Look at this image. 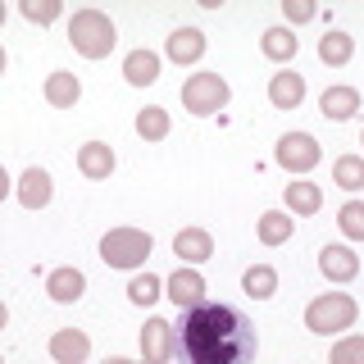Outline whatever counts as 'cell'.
Segmentation results:
<instances>
[{"label":"cell","mask_w":364,"mask_h":364,"mask_svg":"<svg viewBox=\"0 0 364 364\" xmlns=\"http://www.w3.org/2000/svg\"><path fill=\"white\" fill-rule=\"evenodd\" d=\"M355 318H360V305L346 291H323L305 305V328L318 337H341L346 328H355Z\"/></svg>","instance_id":"3957f363"},{"label":"cell","mask_w":364,"mask_h":364,"mask_svg":"<svg viewBox=\"0 0 364 364\" xmlns=\"http://www.w3.org/2000/svg\"><path fill=\"white\" fill-rule=\"evenodd\" d=\"M291 232H296V219L287 210H264L259 214V223H255V237L264 246H282V242H291Z\"/></svg>","instance_id":"ffe728a7"},{"label":"cell","mask_w":364,"mask_h":364,"mask_svg":"<svg viewBox=\"0 0 364 364\" xmlns=\"http://www.w3.org/2000/svg\"><path fill=\"white\" fill-rule=\"evenodd\" d=\"M259 50H264V60H273V64H291L296 50H301V41H296L291 28H269L264 37H259Z\"/></svg>","instance_id":"7402d4cb"},{"label":"cell","mask_w":364,"mask_h":364,"mask_svg":"<svg viewBox=\"0 0 364 364\" xmlns=\"http://www.w3.org/2000/svg\"><path fill=\"white\" fill-rule=\"evenodd\" d=\"M355 109H360V91L355 87H328L323 96H318V114L333 119V123H346Z\"/></svg>","instance_id":"ac0fdd59"},{"label":"cell","mask_w":364,"mask_h":364,"mask_svg":"<svg viewBox=\"0 0 364 364\" xmlns=\"http://www.w3.org/2000/svg\"><path fill=\"white\" fill-rule=\"evenodd\" d=\"M5 64H9V60H5V46H0V73H5Z\"/></svg>","instance_id":"d590c367"},{"label":"cell","mask_w":364,"mask_h":364,"mask_svg":"<svg viewBox=\"0 0 364 364\" xmlns=\"http://www.w3.org/2000/svg\"><path fill=\"white\" fill-rule=\"evenodd\" d=\"M337 228L346 242H364V200H346L337 210Z\"/></svg>","instance_id":"f1b7e54d"},{"label":"cell","mask_w":364,"mask_h":364,"mask_svg":"<svg viewBox=\"0 0 364 364\" xmlns=\"http://www.w3.org/2000/svg\"><path fill=\"white\" fill-rule=\"evenodd\" d=\"M82 291H87V273H82V269L64 264V269H50V273H46V296H50L55 305L82 301Z\"/></svg>","instance_id":"30bf717a"},{"label":"cell","mask_w":364,"mask_h":364,"mask_svg":"<svg viewBox=\"0 0 364 364\" xmlns=\"http://www.w3.org/2000/svg\"><path fill=\"white\" fill-rule=\"evenodd\" d=\"M333 182L341 191H364V155H337L333 159Z\"/></svg>","instance_id":"484cf974"},{"label":"cell","mask_w":364,"mask_h":364,"mask_svg":"<svg viewBox=\"0 0 364 364\" xmlns=\"http://www.w3.org/2000/svg\"><path fill=\"white\" fill-rule=\"evenodd\" d=\"M360 146H364V132H360Z\"/></svg>","instance_id":"8d00e7d4"},{"label":"cell","mask_w":364,"mask_h":364,"mask_svg":"<svg viewBox=\"0 0 364 364\" xmlns=\"http://www.w3.org/2000/svg\"><path fill=\"white\" fill-rule=\"evenodd\" d=\"M9 323V310H5V301H0V328H5Z\"/></svg>","instance_id":"836d02e7"},{"label":"cell","mask_w":364,"mask_h":364,"mask_svg":"<svg viewBox=\"0 0 364 364\" xmlns=\"http://www.w3.org/2000/svg\"><path fill=\"white\" fill-rule=\"evenodd\" d=\"M14 196H18V205L23 210H46L50 205V196H55V178L46 173V168H23V178L14 182Z\"/></svg>","instance_id":"9c48e42d"},{"label":"cell","mask_w":364,"mask_h":364,"mask_svg":"<svg viewBox=\"0 0 364 364\" xmlns=\"http://www.w3.org/2000/svg\"><path fill=\"white\" fill-rule=\"evenodd\" d=\"M282 200H287V214H291V219H296V214H314L318 205H323V187H318V182L296 178V182H287Z\"/></svg>","instance_id":"d6986e66"},{"label":"cell","mask_w":364,"mask_h":364,"mask_svg":"<svg viewBox=\"0 0 364 364\" xmlns=\"http://www.w3.org/2000/svg\"><path fill=\"white\" fill-rule=\"evenodd\" d=\"M151 250H155V237L146 232V228H109V232L100 237V259H105L109 269L136 273L151 259Z\"/></svg>","instance_id":"277c9868"},{"label":"cell","mask_w":364,"mask_h":364,"mask_svg":"<svg viewBox=\"0 0 364 364\" xmlns=\"http://www.w3.org/2000/svg\"><path fill=\"white\" fill-rule=\"evenodd\" d=\"M136 136L141 141H164L168 132H173V119H168V109H159V105H146V109H136Z\"/></svg>","instance_id":"cb8c5ba5"},{"label":"cell","mask_w":364,"mask_h":364,"mask_svg":"<svg viewBox=\"0 0 364 364\" xmlns=\"http://www.w3.org/2000/svg\"><path fill=\"white\" fill-rule=\"evenodd\" d=\"M318 269H323L328 282H350L360 273V255L350 246H323L318 250Z\"/></svg>","instance_id":"9a60e30c"},{"label":"cell","mask_w":364,"mask_h":364,"mask_svg":"<svg viewBox=\"0 0 364 364\" xmlns=\"http://www.w3.org/2000/svg\"><path fill=\"white\" fill-rule=\"evenodd\" d=\"M114 164H119L114 146H105V141H87V146H77V173H82V178L105 182V178L114 173Z\"/></svg>","instance_id":"4fadbf2b"},{"label":"cell","mask_w":364,"mask_h":364,"mask_svg":"<svg viewBox=\"0 0 364 364\" xmlns=\"http://www.w3.org/2000/svg\"><path fill=\"white\" fill-rule=\"evenodd\" d=\"M105 364H141V360H128V355H109Z\"/></svg>","instance_id":"d6a6232c"},{"label":"cell","mask_w":364,"mask_h":364,"mask_svg":"<svg viewBox=\"0 0 364 364\" xmlns=\"http://www.w3.org/2000/svg\"><path fill=\"white\" fill-rule=\"evenodd\" d=\"M164 296L178 305V310H196V305H205V278H200V269L178 264L164 278Z\"/></svg>","instance_id":"ba28073f"},{"label":"cell","mask_w":364,"mask_h":364,"mask_svg":"<svg viewBox=\"0 0 364 364\" xmlns=\"http://www.w3.org/2000/svg\"><path fill=\"white\" fill-rule=\"evenodd\" d=\"M18 14L28 18V23H37V28H50V23L64 14V5H60V0H23Z\"/></svg>","instance_id":"f546056e"},{"label":"cell","mask_w":364,"mask_h":364,"mask_svg":"<svg viewBox=\"0 0 364 364\" xmlns=\"http://www.w3.org/2000/svg\"><path fill=\"white\" fill-rule=\"evenodd\" d=\"M91 355V337L82 328H60V333H50V360L55 364H87Z\"/></svg>","instance_id":"7c38bea8"},{"label":"cell","mask_w":364,"mask_h":364,"mask_svg":"<svg viewBox=\"0 0 364 364\" xmlns=\"http://www.w3.org/2000/svg\"><path fill=\"white\" fill-rule=\"evenodd\" d=\"M178 355V328L168 318H146L141 328V364H168Z\"/></svg>","instance_id":"52a82bcc"},{"label":"cell","mask_w":364,"mask_h":364,"mask_svg":"<svg viewBox=\"0 0 364 364\" xmlns=\"http://www.w3.org/2000/svg\"><path fill=\"white\" fill-rule=\"evenodd\" d=\"M205 46H210V41H205L200 28H173V32H168V41H164V55L173 64H200L205 60Z\"/></svg>","instance_id":"8fae6325"},{"label":"cell","mask_w":364,"mask_h":364,"mask_svg":"<svg viewBox=\"0 0 364 364\" xmlns=\"http://www.w3.org/2000/svg\"><path fill=\"white\" fill-rule=\"evenodd\" d=\"M318 14L314 0H282V18H287V28H296V23H310Z\"/></svg>","instance_id":"4dcf8cb0"},{"label":"cell","mask_w":364,"mask_h":364,"mask_svg":"<svg viewBox=\"0 0 364 364\" xmlns=\"http://www.w3.org/2000/svg\"><path fill=\"white\" fill-rule=\"evenodd\" d=\"M159 296H164V278H155V273H136L128 282V301L132 305H155Z\"/></svg>","instance_id":"83f0119b"},{"label":"cell","mask_w":364,"mask_h":364,"mask_svg":"<svg viewBox=\"0 0 364 364\" xmlns=\"http://www.w3.org/2000/svg\"><path fill=\"white\" fill-rule=\"evenodd\" d=\"M269 100H273V109H301V100H305V77L301 73H273L269 77Z\"/></svg>","instance_id":"e0dca14e"},{"label":"cell","mask_w":364,"mask_h":364,"mask_svg":"<svg viewBox=\"0 0 364 364\" xmlns=\"http://www.w3.org/2000/svg\"><path fill=\"white\" fill-rule=\"evenodd\" d=\"M328 364H364V337L360 333H341L328 350Z\"/></svg>","instance_id":"4316f807"},{"label":"cell","mask_w":364,"mask_h":364,"mask_svg":"<svg viewBox=\"0 0 364 364\" xmlns=\"http://www.w3.org/2000/svg\"><path fill=\"white\" fill-rule=\"evenodd\" d=\"M273 159H278V168L305 178L318 159H323V151H318V141L310 132H287V136H278V146H273Z\"/></svg>","instance_id":"8992f818"},{"label":"cell","mask_w":364,"mask_h":364,"mask_svg":"<svg viewBox=\"0 0 364 364\" xmlns=\"http://www.w3.org/2000/svg\"><path fill=\"white\" fill-rule=\"evenodd\" d=\"M5 14H9V9H5V0H0V28H5Z\"/></svg>","instance_id":"e575fe53"},{"label":"cell","mask_w":364,"mask_h":364,"mask_svg":"<svg viewBox=\"0 0 364 364\" xmlns=\"http://www.w3.org/2000/svg\"><path fill=\"white\" fill-rule=\"evenodd\" d=\"M350 55H355V37H350V32L333 28V32H323V37H318V60H323V64L341 68V64H350Z\"/></svg>","instance_id":"603a6c76"},{"label":"cell","mask_w":364,"mask_h":364,"mask_svg":"<svg viewBox=\"0 0 364 364\" xmlns=\"http://www.w3.org/2000/svg\"><path fill=\"white\" fill-rule=\"evenodd\" d=\"M255 328L242 310L219 301H205L196 310H182L178 355L187 364H250L255 360Z\"/></svg>","instance_id":"6da1fadb"},{"label":"cell","mask_w":364,"mask_h":364,"mask_svg":"<svg viewBox=\"0 0 364 364\" xmlns=\"http://www.w3.org/2000/svg\"><path fill=\"white\" fill-rule=\"evenodd\" d=\"M68 46L82 60H105L119 46V28H114V18L105 9H73V18H68Z\"/></svg>","instance_id":"7a4b0ae2"},{"label":"cell","mask_w":364,"mask_h":364,"mask_svg":"<svg viewBox=\"0 0 364 364\" xmlns=\"http://www.w3.org/2000/svg\"><path fill=\"white\" fill-rule=\"evenodd\" d=\"M123 77H128L132 87H151L159 77V55L146 50V46H141V50H128V55H123Z\"/></svg>","instance_id":"44dd1931"},{"label":"cell","mask_w":364,"mask_h":364,"mask_svg":"<svg viewBox=\"0 0 364 364\" xmlns=\"http://www.w3.org/2000/svg\"><path fill=\"white\" fill-rule=\"evenodd\" d=\"M9 191H14V182H9V173H5V164H0V200H5Z\"/></svg>","instance_id":"1f68e13d"},{"label":"cell","mask_w":364,"mask_h":364,"mask_svg":"<svg viewBox=\"0 0 364 364\" xmlns=\"http://www.w3.org/2000/svg\"><path fill=\"white\" fill-rule=\"evenodd\" d=\"M232 100V87L223 82V73H191L182 82V109L196 114V119H210V114L228 109Z\"/></svg>","instance_id":"5b68a950"},{"label":"cell","mask_w":364,"mask_h":364,"mask_svg":"<svg viewBox=\"0 0 364 364\" xmlns=\"http://www.w3.org/2000/svg\"><path fill=\"white\" fill-rule=\"evenodd\" d=\"M242 291L250 296V301H269V296L278 291V269L273 264H250L242 273Z\"/></svg>","instance_id":"d4e9b609"},{"label":"cell","mask_w":364,"mask_h":364,"mask_svg":"<svg viewBox=\"0 0 364 364\" xmlns=\"http://www.w3.org/2000/svg\"><path fill=\"white\" fill-rule=\"evenodd\" d=\"M0 364H5V355H0Z\"/></svg>","instance_id":"74e56055"},{"label":"cell","mask_w":364,"mask_h":364,"mask_svg":"<svg viewBox=\"0 0 364 364\" xmlns=\"http://www.w3.org/2000/svg\"><path fill=\"white\" fill-rule=\"evenodd\" d=\"M46 100H50L55 109H73L77 100H82V82H77V73H68V68H55V73H46Z\"/></svg>","instance_id":"2e32d148"},{"label":"cell","mask_w":364,"mask_h":364,"mask_svg":"<svg viewBox=\"0 0 364 364\" xmlns=\"http://www.w3.org/2000/svg\"><path fill=\"white\" fill-rule=\"evenodd\" d=\"M173 255L182 259V264H205V259L214 255V237L205 232V228H182V232L173 237Z\"/></svg>","instance_id":"5bb4252c"}]
</instances>
